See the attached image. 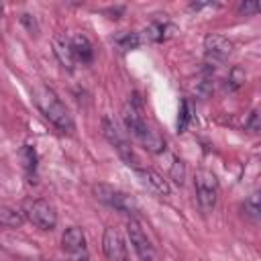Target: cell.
Returning a JSON list of instances; mask_svg holds the SVG:
<instances>
[{"label":"cell","mask_w":261,"mask_h":261,"mask_svg":"<svg viewBox=\"0 0 261 261\" xmlns=\"http://www.w3.org/2000/svg\"><path fill=\"white\" fill-rule=\"evenodd\" d=\"M33 102L39 108V112L61 133L73 130V118L69 114V108L63 104V100L47 86H35L33 88Z\"/></svg>","instance_id":"obj_2"},{"label":"cell","mask_w":261,"mask_h":261,"mask_svg":"<svg viewBox=\"0 0 261 261\" xmlns=\"http://www.w3.org/2000/svg\"><path fill=\"white\" fill-rule=\"evenodd\" d=\"M243 214L249 222L257 224L259 222V216H261V204H259V194L253 192L245 202H243Z\"/></svg>","instance_id":"obj_15"},{"label":"cell","mask_w":261,"mask_h":261,"mask_svg":"<svg viewBox=\"0 0 261 261\" xmlns=\"http://www.w3.org/2000/svg\"><path fill=\"white\" fill-rule=\"evenodd\" d=\"M135 173H137V177L141 179V184H143L145 188H149L153 194H157V196H169V194H171L169 181H167L161 173H157L155 169H149V167H137Z\"/></svg>","instance_id":"obj_11"},{"label":"cell","mask_w":261,"mask_h":261,"mask_svg":"<svg viewBox=\"0 0 261 261\" xmlns=\"http://www.w3.org/2000/svg\"><path fill=\"white\" fill-rule=\"evenodd\" d=\"M39 261H55V259H39Z\"/></svg>","instance_id":"obj_24"},{"label":"cell","mask_w":261,"mask_h":261,"mask_svg":"<svg viewBox=\"0 0 261 261\" xmlns=\"http://www.w3.org/2000/svg\"><path fill=\"white\" fill-rule=\"evenodd\" d=\"M102 251L106 261H128V251H126V243L120 234L118 228L108 226L104 230L102 237Z\"/></svg>","instance_id":"obj_10"},{"label":"cell","mask_w":261,"mask_h":261,"mask_svg":"<svg viewBox=\"0 0 261 261\" xmlns=\"http://www.w3.org/2000/svg\"><path fill=\"white\" fill-rule=\"evenodd\" d=\"M232 53V41H228L224 35L210 33L204 39V55H206V65H218L228 59Z\"/></svg>","instance_id":"obj_9"},{"label":"cell","mask_w":261,"mask_h":261,"mask_svg":"<svg viewBox=\"0 0 261 261\" xmlns=\"http://www.w3.org/2000/svg\"><path fill=\"white\" fill-rule=\"evenodd\" d=\"M122 122H124L126 135H133L147 151H151V153H163L165 151V139L145 120L141 104L137 100H128L124 104Z\"/></svg>","instance_id":"obj_1"},{"label":"cell","mask_w":261,"mask_h":261,"mask_svg":"<svg viewBox=\"0 0 261 261\" xmlns=\"http://www.w3.org/2000/svg\"><path fill=\"white\" fill-rule=\"evenodd\" d=\"M141 43H143V41H141V35H139V33H126V35H122V37L116 39V45H118L122 51L137 49Z\"/></svg>","instance_id":"obj_19"},{"label":"cell","mask_w":261,"mask_h":261,"mask_svg":"<svg viewBox=\"0 0 261 261\" xmlns=\"http://www.w3.org/2000/svg\"><path fill=\"white\" fill-rule=\"evenodd\" d=\"M259 12V4L255 0H247V2H241L239 4V14H245V16H255Z\"/></svg>","instance_id":"obj_21"},{"label":"cell","mask_w":261,"mask_h":261,"mask_svg":"<svg viewBox=\"0 0 261 261\" xmlns=\"http://www.w3.org/2000/svg\"><path fill=\"white\" fill-rule=\"evenodd\" d=\"M69 43H71V51H73L75 61H82L84 65L92 63V59H94V47H92V43H90V39L86 35L77 33V35H73L69 39Z\"/></svg>","instance_id":"obj_13"},{"label":"cell","mask_w":261,"mask_h":261,"mask_svg":"<svg viewBox=\"0 0 261 261\" xmlns=\"http://www.w3.org/2000/svg\"><path fill=\"white\" fill-rule=\"evenodd\" d=\"M245 84V71L239 67V65H234L230 71H228V80H226V90L228 92H234V90H239L241 86Z\"/></svg>","instance_id":"obj_18"},{"label":"cell","mask_w":261,"mask_h":261,"mask_svg":"<svg viewBox=\"0 0 261 261\" xmlns=\"http://www.w3.org/2000/svg\"><path fill=\"white\" fill-rule=\"evenodd\" d=\"M61 249L69 257V261H90L86 234L80 226H69L61 234Z\"/></svg>","instance_id":"obj_8"},{"label":"cell","mask_w":261,"mask_h":261,"mask_svg":"<svg viewBox=\"0 0 261 261\" xmlns=\"http://www.w3.org/2000/svg\"><path fill=\"white\" fill-rule=\"evenodd\" d=\"M190 120H192L190 102H188V100H184V102H181V110H179V118H177V130H179V133H184V130L188 128Z\"/></svg>","instance_id":"obj_20"},{"label":"cell","mask_w":261,"mask_h":261,"mask_svg":"<svg viewBox=\"0 0 261 261\" xmlns=\"http://www.w3.org/2000/svg\"><path fill=\"white\" fill-rule=\"evenodd\" d=\"M22 216L41 230H53L57 226V212L45 198H35L24 204Z\"/></svg>","instance_id":"obj_6"},{"label":"cell","mask_w":261,"mask_h":261,"mask_svg":"<svg viewBox=\"0 0 261 261\" xmlns=\"http://www.w3.org/2000/svg\"><path fill=\"white\" fill-rule=\"evenodd\" d=\"M194 190H196V202L202 214H210L216 208L218 202V179L208 169H198L194 175Z\"/></svg>","instance_id":"obj_5"},{"label":"cell","mask_w":261,"mask_h":261,"mask_svg":"<svg viewBox=\"0 0 261 261\" xmlns=\"http://www.w3.org/2000/svg\"><path fill=\"white\" fill-rule=\"evenodd\" d=\"M20 161H22V167H24L27 175L29 177H35V171H37V153H35V147L22 145V149H20Z\"/></svg>","instance_id":"obj_17"},{"label":"cell","mask_w":261,"mask_h":261,"mask_svg":"<svg viewBox=\"0 0 261 261\" xmlns=\"http://www.w3.org/2000/svg\"><path fill=\"white\" fill-rule=\"evenodd\" d=\"M53 53H55L57 61H59L67 71H73L75 57H73L71 43H69L67 37H63V35H55V37H53Z\"/></svg>","instance_id":"obj_12"},{"label":"cell","mask_w":261,"mask_h":261,"mask_svg":"<svg viewBox=\"0 0 261 261\" xmlns=\"http://www.w3.org/2000/svg\"><path fill=\"white\" fill-rule=\"evenodd\" d=\"M171 177H173V181L175 184H184V161H173V165H171Z\"/></svg>","instance_id":"obj_22"},{"label":"cell","mask_w":261,"mask_h":261,"mask_svg":"<svg viewBox=\"0 0 261 261\" xmlns=\"http://www.w3.org/2000/svg\"><path fill=\"white\" fill-rule=\"evenodd\" d=\"M102 130H104L106 141L114 147V151L118 153V157H120L128 167H133V169L141 167V165H139L141 161H139V157H137V153H135V149H133V145H130V141H128L126 130H122L120 124H118L114 118L104 116V118H102Z\"/></svg>","instance_id":"obj_3"},{"label":"cell","mask_w":261,"mask_h":261,"mask_svg":"<svg viewBox=\"0 0 261 261\" xmlns=\"http://www.w3.org/2000/svg\"><path fill=\"white\" fill-rule=\"evenodd\" d=\"M245 128L249 133H259V114H257V110H253L249 114V118L245 120Z\"/></svg>","instance_id":"obj_23"},{"label":"cell","mask_w":261,"mask_h":261,"mask_svg":"<svg viewBox=\"0 0 261 261\" xmlns=\"http://www.w3.org/2000/svg\"><path fill=\"white\" fill-rule=\"evenodd\" d=\"M126 234H128V241L139 257V261H153L155 259V247L151 243V239L147 237L143 224L137 220V218H128L126 222Z\"/></svg>","instance_id":"obj_7"},{"label":"cell","mask_w":261,"mask_h":261,"mask_svg":"<svg viewBox=\"0 0 261 261\" xmlns=\"http://www.w3.org/2000/svg\"><path fill=\"white\" fill-rule=\"evenodd\" d=\"M169 27L165 22H151L147 29H145V35H141V41H151V43H159V41H165L167 31Z\"/></svg>","instance_id":"obj_16"},{"label":"cell","mask_w":261,"mask_h":261,"mask_svg":"<svg viewBox=\"0 0 261 261\" xmlns=\"http://www.w3.org/2000/svg\"><path fill=\"white\" fill-rule=\"evenodd\" d=\"M94 196L102 204H106L108 208H112V210H116L120 214H126L130 218L139 212L137 200L130 194H126V192H122V190H118V188H114L110 184H96L94 186Z\"/></svg>","instance_id":"obj_4"},{"label":"cell","mask_w":261,"mask_h":261,"mask_svg":"<svg viewBox=\"0 0 261 261\" xmlns=\"http://www.w3.org/2000/svg\"><path fill=\"white\" fill-rule=\"evenodd\" d=\"M24 222L22 212L10 208V206H0V228H16Z\"/></svg>","instance_id":"obj_14"}]
</instances>
